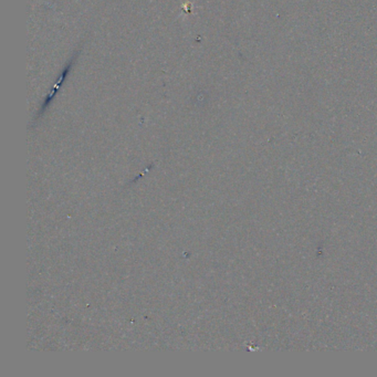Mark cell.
Instances as JSON below:
<instances>
[{
    "instance_id": "obj_1",
    "label": "cell",
    "mask_w": 377,
    "mask_h": 377,
    "mask_svg": "<svg viewBox=\"0 0 377 377\" xmlns=\"http://www.w3.org/2000/svg\"><path fill=\"white\" fill-rule=\"evenodd\" d=\"M79 52H80V51L75 52V55H73V57L71 58V60H70V61L68 62V64H66V66L64 68V70L61 72V75H60L59 79L57 80V83L55 84V86L52 87L51 92L48 94V97H46V98L44 99L43 104H42L41 109H40V112H39L40 114L43 113V111H45V110H46V107H48V105L51 103V101L53 100V98H55V97L57 96V93H58V91H59V89H60V86H61V84L64 82V80H65L66 76L69 75V71L71 70L73 63H75V61L77 60V58H78V53H79Z\"/></svg>"
}]
</instances>
